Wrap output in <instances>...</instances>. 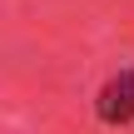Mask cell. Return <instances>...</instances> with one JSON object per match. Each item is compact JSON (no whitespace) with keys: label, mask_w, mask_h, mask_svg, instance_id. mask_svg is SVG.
Wrapping results in <instances>:
<instances>
[{"label":"cell","mask_w":134,"mask_h":134,"mask_svg":"<svg viewBox=\"0 0 134 134\" xmlns=\"http://www.w3.org/2000/svg\"><path fill=\"white\" fill-rule=\"evenodd\" d=\"M99 114H104V119H129V114H134V75H119V80L104 90Z\"/></svg>","instance_id":"obj_1"}]
</instances>
